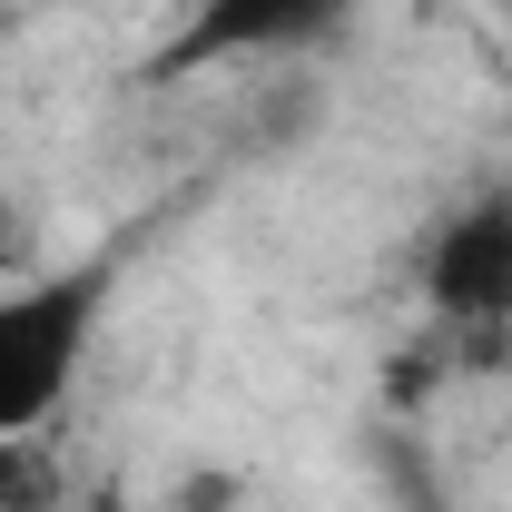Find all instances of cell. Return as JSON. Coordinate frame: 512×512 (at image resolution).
<instances>
[{"label":"cell","instance_id":"cell-1","mask_svg":"<svg viewBox=\"0 0 512 512\" xmlns=\"http://www.w3.org/2000/svg\"><path fill=\"white\" fill-rule=\"evenodd\" d=\"M109 296H119V256H79L0 286V434H50V414L89 375Z\"/></svg>","mask_w":512,"mask_h":512},{"label":"cell","instance_id":"cell-2","mask_svg":"<svg viewBox=\"0 0 512 512\" xmlns=\"http://www.w3.org/2000/svg\"><path fill=\"white\" fill-rule=\"evenodd\" d=\"M434 325H453L463 345L473 335H512V188H473L444 227L424 237L414 266Z\"/></svg>","mask_w":512,"mask_h":512},{"label":"cell","instance_id":"cell-3","mask_svg":"<svg viewBox=\"0 0 512 512\" xmlns=\"http://www.w3.org/2000/svg\"><path fill=\"white\" fill-rule=\"evenodd\" d=\"M345 20H355V0H197L148 69L188 79V69H227V60H286V50H325Z\"/></svg>","mask_w":512,"mask_h":512},{"label":"cell","instance_id":"cell-4","mask_svg":"<svg viewBox=\"0 0 512 512\" xmlns=\"http://www.w3.org/2000/svg\"><path fill=\"white\" fill-rule=\"evenodd\" d=\"M60 503V463L40 434H0V512H50Z\"/></svg>","mask_w":512,"mask_h":512}]
</instances>
